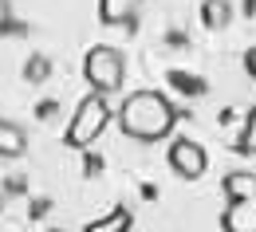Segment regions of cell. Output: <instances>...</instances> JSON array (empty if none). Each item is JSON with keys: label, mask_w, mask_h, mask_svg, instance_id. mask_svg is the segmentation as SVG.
Masks as SVG:
<instances>
[{"label": "cell", "mask_w": 256, "mask_h": 232, "mask_svg": "<svg viewBox=\"0 0 256 232\" xmlns=\"http://www.w3.org/2000/svg\"><path fill=\"white\" fill-rule=\"evenodd\" d=\"M0 209H4V197H0Z\"/></svg>", "instance_id": "cell-16"}, {"label": "cell", "mask_w": 256, "mask_h": 232, "mask_svg": "<svg viewBox=\"0 0 256 232\" xmlns=\"http://www.w3.org/2000/svg\"><path fill=\"white\" fill-rule=\"evenodd\" d=\"M170 169H174L178 177H186V181H197V177L209 169V158H205V150H201L197 142L182 138V142L170 146Z\"/></svg>", "instance_id": "cell-4"}, {"label": "cell", "mask_w": 256, "mask_h": 232, "mask_svg": "<svg viewBox=\"0 0 256 232\" xmlns=\"http://www.w3.org/2000/svg\"><path fill=\"white\" fill-rule=\"evenodd\" d=\"M244 71L256 79V47H248V51H244Z\"/></svg>", "instance_id": "cell-13"}, {"label": "cell", "mask_w": 256, "mask_h": 232, "mask_svg": "<svg viewBox=\"0 0 256 232\" xmlns=\"http://www.w3.org/2000/svg\"><path fill=\"white\" fill-rule=\"evenodd\" d=\"M240 150H244V154H256V106H252V114H248V122H244V138H240Z\"/></svg>", "instance_id": "cell-12"}, {"label": "cell", "mask_w": 256, "mask_h": 232, "mask_svg": "<svg viewBox=\"0 0 256 232\" xmlns=\"http://www.w3.org/2000/svg\"><path fill=\"white\" fill-rule=\"evenodd\" d=\"M28 150V130L20 122L0 118V158H20Z\"/></svg>", "instance_id": "cell-7"}, {"label": "cell", "mask_w": 256, "mask_h": 232, "mask_svg": "<svg viewBox=\"0 0 256 232\" xmlns=\"http://www.w3.org/2000/svg\"><path fill=\"white\" fill-rule=\"evenodd\" d=\"M8 16H12V0H0V28L8 24Z\"/></svg>", "instance_id": "cell-14"}, {"label": "cell", "mask_w": 256, "mask_h": 232, "mask_svg": "<svg viewBox=\"0 0 256 232\" xmlns=\"http://www.w3.org/2000/svg\"><path fill=\"white\" fill-rule=\"evenodd\" d=\"M130 229V213L126 209H114L110 217H102V221H95V225H87L83 232H126Z\"/></svg>", "instance_id": "cell-9"}, {"label": "cell", "mask_w": 256, "mask_h": 232, "mask_svg": "<svg viewBox=\"0 0 256 232\" xmlns=\"http://www.w3.org/2000/svg\"><path fill=\"white\" fill-rule=\"evenodd\" d=\"M110 118H114V110H110L106 95H95V91H91L87 99L79 102V110H75V118H71V126H67V146L87 150L98 134L110 126Z\"/></svg>", "instance_id": "cell-3"}, {"label": "cell", "mask_w": 256, "mask_h": 232, "mask_svg": "<svg viewBox=\"0 0 256 232\" xmlns=\"http://www.w3.org/2000/svg\"><path fill=\"white\" fill-rule=\"evenodd\" d=\"M146 0H98V20L102 24H110V28H118V24H130L134 16H138V8H142Z\"/></svg>", "instance_id": "cell-6"}, {"label": "cell", "mask_w": 256, "mask_h": 232, "mask_svg": "<svg viewBox=\"0 0 256 232\" xmlns=\"http://www.w3.org/2000/svg\"><path fill=\"white\" fill-rule=\"evenodd\" d=\"M48 71H52V63H48L44 55H36V59H28V67H24V75H28L32 83H44V79H48Z\"/></svg>", "instance_id": "cell-11"}, {"label": "cell", "mask_w": 256, "mask_h": 232, "mask_svg": "<svg viewBox=\"0 0 256 232\" xmlns=\"http://www.w3.org/2000/svg\"><path fill=\"white\" fill-rule=\"evenodd\" d=\"M224 197L228 201H256V173H244V169L228 173L224 177Z\"/></svg>", "instance_id": "cell-8"}, {"label": "cell", "mask_w": 256, "mask_h": 232, "mask_svg": "<svg viewBox=\"0 0 256 232\" xmlns=\"http://www.w3.org/2000/svg\"><path fill=\"white\" fill-rule=\"evenodd\" d=\"M178 122V110L174 102L158 95V91H134L126 95V102L118 106V126L126 138L134 142H158V138H170Z\"/></svg>", "instance_id": "cell-1"}, {"label": "cell", "mask_w": 256, "mask_h": 232, "mask_svg": "<svg viewBox=\"0 0 256 232\" xmlns=\"http://www.w3.org/2000/svg\"><path fill=\"white\" fill-rule=\"evenodd\" d=\"M52 232H67V229H52Z\"/></svg>", "instance_id": "cell-15"}, {"label": "cell", "mask_w": 256, "mask_h": 232, "mask_svg": "<svg viewBox=\"0 0 256 232\" xmlns=\"http://www.w3.org/2000/svg\"><path fill=\"white\" fill-rule=\"evenodd\" d=\"M221 225L224 232H256V201H228Z\"/></svg>", "instance_id": "cell-5"}, {"label": "cell", "mask_w": 256, "mask_h": 232, "mask_svg": "<svg viewBox=\"0 0 256 232\" xmlns=\"http://www.w3.org/2000/svg\"><path fill=\"white\" fill-rule=\"evenodd\" d=\"M83 79L91 83L95 95H114L126 83V59L118 47H91L83 59Z\"/></svg>", "instance_id": "cell-2"}, {"label": "cell", "mask_w": 256, "mask_h": 232, "mask_svg": "<svg viewBox=\"0 0 256 232\" xmlns=\"http://www.w3.org/2000/svg\"><path fill=\"white\" fill-rule=\"evenodd\" d=\"M205 24H209V28H224V24H228V4H224V0H209V4H205Z\"/></svg>", "instance_id": "cell-10"}]
</instances>
